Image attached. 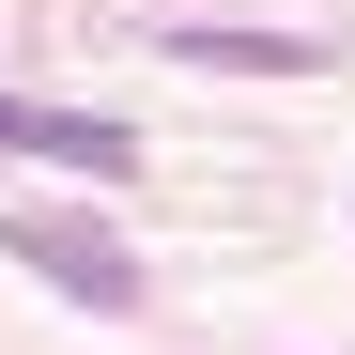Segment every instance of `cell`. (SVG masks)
Returning <instances> with one entry per match:
<instances>
[{"label":"cell","instance_id":"cell-2","mask_svg":"<svg viewBox=\"0 0 355 355\" xmlns=\"http://www.w3.org/2000/svg\"><path fill=\"white\" fill-rule=\"evenodd\" d=\"M0 155L93 170V186H124V170H139V139H124V124H93V108H31V93H0Z\"/></svg>","mask_w":355,"mask_h":355},{"label":"cell","instance_id":"cell-3","mask_svg":"<svg viewBox=\"0 0 355 355\" xmlns=\"http://www.w3.org/2000/svg\"><path fill=\"white\" fill-rule=\"evenodd\" d=\"M170 62H216V78H309L324 46H293V31H170Z\"/></svg>","mask_w":355,"mask_h":355},{"label":"cell","instance_id":"cell-1","mask_svg":"<svg viewBox=\"0 0 355 355\" xmlns=\"http://www.w3.org/2000/svg\"><path fill=\"white\" fill-rule=\"evenodd\" d=\"M0 263H31V278L62 293V309H93V324H139V309H155L139 248L93 232V216H62V201H0Z\"/></svg>","mask_w":355,"mask_h":355}]
</instances>
